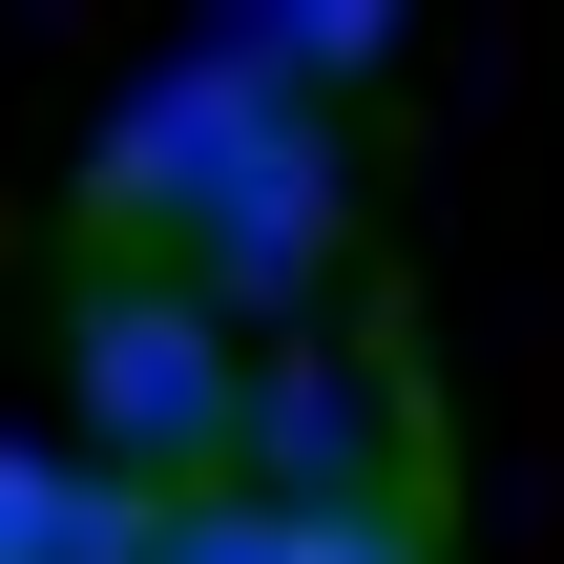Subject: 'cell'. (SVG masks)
Here are the masks:
<instances>
[{"label":"cell","mask_w":564,"mask_h":564,"mask_svg":"<svg viewBox=\"0 0 564 564\" xmlns=\"http://www.w3.org/2000/svg\"><path fill=\"white\" fill-rule=\"evenodd\" d=\"M251 335L188 293V272H84V314H63V398H84V460L105 481H147V502H209L230 481V440H251Z\"/></svg>","instance_id":"6da1fadb"},{"label":"cell","mask_w":564,"mask_h":564,"mask_svg":"<svg viewBox=\"0 0 564 564\" xmlns=\"http://www.w3.org/2000/svg\"><path fill=\"white\" fill-rule=\"evenodd\" d=\"M293 126H314V105H293V84H272V63L209 21V42H167V63L105 105V147H84V209H105V230H167V272H188V230H209V209H251Z\"/></svg>","instance_id":"7a4b0ae2"},{"label":"cell","mask_w":564,"mask_h":564,"mask_svg":"<svg viewBox=\"0 0 564 564\" xmlns=\"http://www.w3.org/2000/svg\"><path fill=\"white\" fill-rule=\"evenodd\" d=\"M230 481H251V502H293V523L398 502V377H377V356H272V377H251Z\"/></svg>","instance_id":"3957f363"},{"label":"cell","mask_w":564,"mask_h":564,"mask_svg":"<svg viewBox=\"0 0 564 564\" xmlns=\"http://www.w3.org/2000/svg\"><path fill=\"white\" fill-rule=\"evenodd\" d=\"M314 272H335V147H314V126H293V147H272V188H251V209H209V230H188V293H209V314H230V335H251V314H293V293H314Z\"/></svg>","instance_id":"277c9868"},{"label":"cell","mask_w":564,"mask_h":564,"mask_svg":"<svg viewBox=\"0 0 564 564\" xmlns=\"http://www.w3.org/2000/svg\"><path fill=\"white\" fill-rule=\"evenodd\" d=\"M0 564H167V502L147 481H105L84 440L42 460V440H0Z\"/></svg>","instance_id":"5b68a950"},{"label":"cell","mask_w":564,"mask_h":564,"mask_svg":"<svg viewBox=\"0 0 564 564\" xmlns=\"http://www.w3.org/2000/svg\"><path fill=\"white\" fill-rule=\"evenodd\" d=\"M230 42H251V63L314 105V84H377V63H398V0H251Z\"/></svg>","instance_id":"8992f818"},{"label":"cell","mask_w":564,"mask_h":564,"mask_svg":"<svg viewBox=\"0 0 564 564\" xmlns=\"http://www.w3.org/2000/svg\"><path fill=\"white\" fill-rule=\"evenodd\" d=\"M167 564H293V502L209 481V502H167Z\"/></svg>","instance_id":"52a82bcc"},{"label":"cell","mask_w":564,"mask_h":564,"mask_svg":"<svg viewBox=\"0 0 564 564\" xmlns=\"http://www.w3.org/2000/svg\"><path fill=\"white\" fill-rule=\"evenodd\" d=\"M293 564H440L419 502H335V523H293Z\"/></svg>","instance_id":"ba28073f"}]
</instances>
